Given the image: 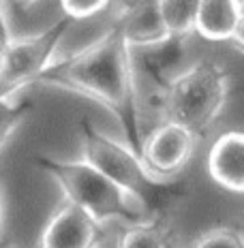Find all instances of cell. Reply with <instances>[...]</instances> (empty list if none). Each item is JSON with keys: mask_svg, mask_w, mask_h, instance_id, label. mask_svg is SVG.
I'll return each instance as SVG.
<instances>
[{"mask_svg": "<svg viewBox=\"0 0 244 248\" xmlns=\"http://www.w3.org/2000/svg\"><path fill=\"white\" fill-rule=\"evenodd\" d=\"M118 248H178L167 227L157 225L152 218L129 225L120 235Z\"/></svg>", "mask_w": 244, "mask_h": 248, "instance_id": "obj_11", "label": "cell"}, {"mask_svg": "<svg viewBox=\"0 0 244 248\" xmlns=\"http://www.w3.org/2000/svg\"><path fill=\"white\" fill-rule=\"evenodd\" d=\"M201 0H159L161 17L171 37H186L195 32V19Z\"/></svg>", "mask_w": 244, "mask_h": 248, "instance_id": "obj_12", "label": "cell"}, {"mask_svg": "<svg viewBox=\"0 0 244 248\" xmlns=\"http://www.w3.org/2000/svg\"><path fill=\"white\" fill-rule=\"evenodd\" d=\"M34 167L48 173L60 186L66 201L80 205L98 223L105 225L107 220H118L129 227L150 220V208L144 201L124 193L84 158L62 161L58 156L41 154L34 158Z\"/></svg>", "mask_w": 244, "mask_h": 248, "instance_id": "obj_2", "label": "cell"}, {"mask_svg": "<svg viewBox=\"0 0 244 248\" xmlns=\"http://www.w3.org/2000/svg\"><path fill=\"white\" fill-rule=\"evenodd\" d=\"M13 32H11V26H9V19H7V13H4V9L0 7V54H2L4 49L11 45L13 41Z\"/></svg>", "mask_w": 244, "mask_h": 248, "instance_id": "obj_16", "label": "cell"}, {"mask_svg": "<svg viewBox=\"0 0 244 248\" xmlns=\"http://www.w3.org/2000/svg\"><path fill=\"white\" fill-rule=\"evenodd\" d=\"M233 41H236L238 45L244 49V15H242V19H240V26H238V30H236V37H233Z\"/></svg>", "mask_w": 244, "mask_h": 248, "instance_id": "obj_18", "label": "cell"}, {"mask_svg": "<svg viewBox=\"0 0 244 248\" xmlns=\"http://www.w3.org/2000/svg\"><path fill=\"white\" fill-rule=\"evenodd\" d=\"M71 19H58L37 34L13 39L0 54V96H13L37 84L41 75L56 60L58 47L65 39Z\"/></svg>", "mask_w": 244, "mask_h": 248, "instance_id": "obj_5", "label": "cell"}, {"mask_svg": "<svg viewBox=\"0 0 244 248\" xmlns=\"http://www.w3.org/2000/svg\"><path fill=\"white\" fill-rule=\"evenodd\" d=\"M103 240V223L86 210L62 199L41 233L39 248H98Z\"/></svg>", "mask_w": 244, "mask_h": 248, "instance_id": "obj_7", "label": "cell"}, {"mask_svg": "<svg viewBox=\"0 0 244 248\" xmlns=\"http://www.w3.org/2000/svg\"><path fill=\"white\" fill-rule=\"evenodd\" d=\"M65 17L69 19H90L103 13L112 0H58Z\"/></svg>", "mask_w": 244, "mask_h": 248, "instance_id": "obj_14", "label": "cell"}, {"mask_svg": "<svg viewBox=\"0 0 244 248\" xmlns=\"http://www.w3.org/2000/svg\"><path fill=\"white\" fill-rule=\"evenodd\" d=\"M193 248H244V237L231 229H212L201 235Z\"/></svg>", "mask_w": 244, "mask_h": 248, "instance_id": "obj_15", "label": "cell"}, {"mask_svg": "<svg viewBox=\"0 0 244 248\" xmlns=\"http://www.w3.org/2000/svg\"><path fill=\"white\" fill-rule=\"evenodd\" d=\"M80 143L81 158L101 171L103 175L118 184L124 193L133 195L135 199L144 201L150 208V190L154 186L165 184L167 180H159L157 175L148 171L142 156L127 141L114 139L105 131L90 122L88 118L80 122ZM152 210V208H150Z\"/></svg>", "mask_w": 244, "mask_h": 248, "instance_id": "obj_4", "label": "cell"}, {"mask_svg": "<svg viewBox=\"0 0 244 248\" xmlns=\"http://www.w3.org/2000/svg\"><path fill=\"white\" fill-rule=\"evenodd\" d=\"M2 225H4V184H2V175H0V233H2Z\"/></svg>", "mask_w": 244, "mask_h": 248, "instance_id": "obj_17", "label": "cell"}, {"mask_svg": "<svg viewBox=\"0 0 244 248\" xmlns=\"http://www.w3.org/2000/svg\"><path fill=\"white\" fill-rule=\"evenodd\" d=\"M116 22L131 49L154 47L174 39L161 17L159 0H135L118 11Z\"/></svg>", "mask_w": 244, "mask_h": 248, "instance_id": "obj_8", "label": "cell"}, {"mask_svg": "<svg viewBox=\"0 0 244 248\" xmlns=\"http://www.w3.org/2000/svg\"><path fill=\"white\" fill-rule=\"evenodd\" d=\"M195 139V133L182 124L163 120L144 137L139 156L152 175H157L159 180H171L191 161Z\"/></svg>", "mask_w": 244, "mask_h": 248, "instance_id": "obj_6", "label": "cell"}, {"mask_svg": "<svg viewBox=\"0 0 244 248\" xmlns=\"http://www.w3.org/2000/svg\"><path fill=\"white\" fill-rule=\"evenodd\" d=\"M244 15L242 0H201L195 19V32L206 41H229L236 37Z\"/></svg>", "mask_w": 244, "mask_h": 248, "instance_id": "obj_10", "label": "cell"}, {"mask_svg": "<svg viewBox=\"0 0 244 248\" xmlns=\"http://www.w3.org/2000/svg\"><path fill=\"white\" fill-rule=\"evenodd\" d=\"M208 173L231 193H244V133L227 131L208 152Z\"/></svg>", "mask_w": 244, "mask_h": 248, "instance_id": "obj_9", "label": "cell"}, {"mask_svg": "<svg viewBox=\"0 0 244 248\" xmlns=\"http://www.w3.org/2000/svg\"><path fill=\"white\" fill-rule=\"evenodd\" d=\"M227 94L225 71L212 62H199L165 86V118L199 135L219 118Z\"/></svg>", "mask_w": 244, "mask_h": 248, "instance_id": "obj_3", "label": "cell"}, {"mask_svg": "<svg viewBox=\"0 0 244 248\" xmlns=\"http://www.w3.org/2000/svg\"><path fill=\"white\" fill-rule=\"evenodd\" d=\"M15 2H19V4H34L37 0H15Z\"/></svg>", "mask_w": 244, "mask_h": 248, "instance_id": "obj_20", "label": "cell"}, {"mask_svg": "<svg viewBox=\"0 0 244 248\" xmlns=\"http://www.w3.org/2000/svg\"><path fill=\"white\" fill-rule=\"evenodd\" d=\"M30 111H33V101L26 96H0V150L17 133Z\"/></svg>", "mask_w": 244, "mask_h": 248, "instance_id": "obj_13", "label": "cell"}, {"mask_svg": "<svg viewBox=\"0 0 244 248\" xmlns=\"http://www.w3.org/2000/svg\"><path fill=\"white\" fill-rule=\"evenodd\" d=\"M131 45L114 24L98 39L66 56H56L37 86L86 96L120 122L122 141L139 152L144 141L137 109V79Z\"/></svg>", "mask_w": 244, "mask_h": 248, "instance_id": "obj_1", "label": "cell"}, {"mask_svg": "<svg viewBox=\"0 0 244 248\" xmlns=\"http://www.w3.org/2000/svg\"><path fill=\"white\" fill-rule=\"evenodd\" d=\"M242 2H244V0H242Z\"/></svg>", "mask_w": 244, "mask_h": 248, "instance_id": "obj_21", "label": "cell"}, {"mask_svg": "<svg viewBox=\"0 0 244 248\" xmlns=\"http://www.w3.org/2000/svg\"><path fill=\"white\" fill-rule=\"evenodd\" d=\"M0 248H13V244L9 240H4L2 235H0Z\"/></svg>", "mask_w": 244, "mask_h": 248, "instance_id": "obj_19", "label": "cell"}]
</instances>
